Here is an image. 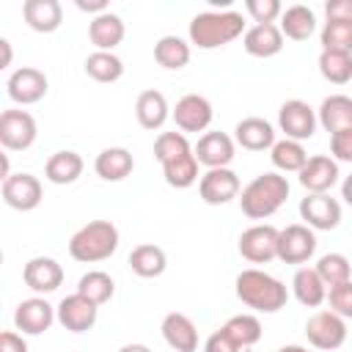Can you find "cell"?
I'll list each match as a JSON object with an SVG mask.
<instances>
[{
  "label": "cell",
  "mask_w": 352,
  "mask_h": 352,
  "mask_svg": "<svg viewBox=\"0 0 352 352\" xmlns=\"http://www.w3.org/2000/svg\"><path fill=\"white\" fill-rule=\"evenodd\" d=\"M82 168H85L82 157H80L77 151H69V148H66V151H55V154L47 160L44 176H47V182H52V184H72V182L80 179Z\"/></svg>",
  "instance_id": "31"
},
{
  "label": "cell",
  "mask_w": 352,
  "mask_h": 352,
  "mask_svg": "<svg viewBox=\"0 0 352 352\" xmlns=\"http://www.w3.org/2000/svg\"><path fill=\"white\" fill-rule=\"evenodd\" d=\"M292 292H294L297 302L305 305V308H316V305H322L327 300V286H324V280L319 278V272L314 267H300L294 272Z\"/></svg>",
  "instance_id": "29"
},
{
  "label": "cell",
  "mask_w": 352,
  "mask_h": 352,
  "mask_svg": "<svg viewBox=\"0 0 352 352\" xmlns=\"http://www.w3.org/2000/svg\"><path fill=\"white\" fill-rule=\"evenodd\" d=\"M316 124H319V118H316L314 107L308 102H302V99H289L278 110V126L289 140L302 143V140L314 138Z\"/></svg>",
  "instance_id": "9"
},
{
  "label": "cell",
  "mask_w": 352,
  "mask_h": 352,
  "mask_svg": "<svg viewBox=\"0 0 352 352\" xmlns=\"http://www.w3.org/2000/svg\"><path fill=\"white\" fill-rule=\"evenodd\" d=\"M173 121L182 132H204L212 124V102L201 94H184L173 107Z\"/></svg>",
  "instance_id": "17"
},
{
  "label": "cell",
  "mask_w": 352,
  "mask_h": 352,
  "mask_svg": "<svg viewBox=\"0 0 352 352\" xmlns=\"http://www.w3.org/2000/svg\"><path fill=\"white\" fill-rule=\"evenodd\" d=\"M47 74L41 69H33V66H19L16 72L8 74L6 80V91L11 96V102L16 104H36L47 96Z\"/></svg>",
  "instance_id": "11"
},
{
  "label": "cell",
  "mask_w": 352,
  "mask_h": 352,
  "mask_svg": "<svg viewBox=\"0 0 352 352\" xmlns=\"http://www.w3.org/2000/svg\"><path fill=\"white\" fill-rule=\"evenodd\" d=\"M94 170H96V176L104 179V182H121V179H126V176L135 170V160H132V154H129L126 148L110 146V148H104V151L96 154Z\"/></svg>",
  "instance_id": "27"
},
{
  "label": "cell",
  "mask_w": 352,
  "mask_h": 352,
  "mask_svg": "<svg viewBox=\"0 0 352 352\" xmlns=\"http://www.w3.org/2000/svg\"><path fill=\"white\" fill-rule=\"evenodd\" d=\"M154 157L162 165L165 182L176 190H187L198 182V160L184 132H160L154 140Z\"/></svg>",
  "instance_id": "1"
},
{
  "label": "cell",
  "mask_w": 352,
  "mask_h": 352,
  "mask_svg": "<svg viewBox=\"0 0 352 352\" xmlns=\"http://www.w3.org/2000/svg\"><path fill=\"white\" fill-rule=\"evenodd\" d=\"M297 176L308 192H330L341 173H338V162L330 154H314L308 157V162Z\"/></svg>",
  "instance_id": "18"
},
{
  "label": "cell",
  "mask_w": 352,
  "mask_h": 352,
  "mask_svg": "<svg viewBox=\"0 0 352 352\" xmlns=\"http://www.w3.org/2000/svg\"><path fill=\"white\" fill-rule=\"evenodd\" d=\"M135 116H138V124L143 129H160L168 121V116H170V107H168L165 94L162 91H154V88L143 91L138 96V102H135Z\"/></svg>",
  "instance_id": "28"
},
{
  "label": "cell",
  "mask_w": 352,
  "mask_h": 352,
  "mask_svg": "<svg viewBox=\"0 0 352 352\" xmlns=\"http://www.w3.org/2000/svg\"><path fill=\"white\" fill-rule=\"evenodd\" d=\"M118 250V228L110 220H91L69 239V256L82 264H96Z\"/></svg>",
  "instance_id": "5"
},
{
  "label": "cell",
  "mask_w": 352,
  "mask_h": 352,
  "mask_svg": "<svg viewBox=\"0 0 352 352\" xmlns=\"http://www.w3.org/2000/svg\"><path fill=\"white\" fill-rule=\"evenodd\" d=\"M278 352H311V349H305V346H297V344H289V346H280Z\"/></svg>",
  "instance_id": "51"
},
{
  "label": "cell",
  "mask_w": 352,
  "mask_h": 352,
  "mask_svg": "<svg viewBox=\"0 0 352 352\" xmlns=\"http://www.w3.org/2000/svg\"><path fill=\"white\" fill-rule=\"evenodd\" d=\"M55 314H58V322H60L69 333H85V330H91V327L96 324L99 305L91 302L88 297H82L80 292H74V294H69V297H63V300L58 302Z\"/></svg>",
  "instance_id": "15"
},
{
  "label": "cell",
  "mask_w": 352,
  "mask_h": 352,
  "mask_svg": "<svg viewBox=\"0 0 352 352\" xmlns=\"http://www.w3.org/2000/svg\"><path fill=\"white\" fill-rule=\"evenodd\" d=\"M77 8L99 16V14H107V0H77Z\"/></svg>",
  "instance_id": "47"
},
{
  "label": "cell",
  "mask_w": 352,
  "mask_h": 352,
  "mask_svg": "<svg viewBox=\"0 0 352 352\" xmlns=\"http://www.w3.org/2000/svg\"><path fill=\"white\" fill-rule=\"evenodd\" d=\"M245 33V19L239 11H204L190 22V44L198 50H217Z\"/></svg>",
  "instance_id": "3"
},
{
  "label": "cell",
  "mask_w": 352,
  "mask_h": 352,
  "mask_svg": "<svg viewBox=\"0 0 352 352\" xmlns=\"http://www.w3.org/2000/svg\"><path fill=\"white\" fill-rule=\"evenodd\" d=\"M0 352H28V344L19 333L14 330H3L0 333Z\"/></svg>",
  "instance_id": "46"
},
{
  "label": "cell",
  "mask_w": 352,
  "mask_h": 352,
  "mask_svg": "<svg viewBox=\"0 0 352 352\" xmlns=\"http://www.w3.org/2000/svg\"><path fill=\"white\" fill-rule=\"evenodd\" d=\"M242 47L253 58H272L283 50V33L278 25H253L245 30Z\"/></svg>",
  "instance_id": "24"
},
{
  "label": "cell",
  "mask_w": 352,
  "mask_h": 352,
  "mask_svg": "<svg viewBox=\"0 0 352 352\" xmlns=\"http://www.w3.org/2000/svg\"><path fill=\"white\" fill-rule=\"evenodd\" d=\"M316 253V234L305 223H292L280 228L278 239V258L283 264H305Z\"/></svg>",
  "instance_id": "10"
},
{
  "label": "cell",
  "mask_w": 352,
  "mask_h": 352,
  "mask_svg": "<svg viewBox=\"0 0 352 352\" xmlns=\"http://www.w3.org/2000/svg\"><path fill=\"white\" fill-rule=\"evenodd\" d=\"M289 198V182L280 173H261L256 176L239 195L242 214L250 220L272 217Z\"/></svg>",
  "instance_id": "4"
},
{
  "label": "cell",
  "mask_w": 352,
  "mask_h": 352,
  "mask_svg": "<svg viewBox=\"0 0 352 352\" xmlns=\"http://www.w3.org/2000/svg\"><path fill=\"white\" fill-rule=\"evenodd\" d=\"M316 118L330 135H336L341 129H352V96L333 94V96L322 99V104L316 110Z\"/></svg>",
  "instance_id": "26"
},
{
  "label": "cell",
  "mask_w": 352,
  "mask_h": 352,
  "mask_svg": "<svg viewBox=\"0 0 352 352\" xmlns=\"http://www.w3.org/2000/svg\"><path fill=\"white\" fill-rule=\"evenodd\" d=\"M38 126L28 110H3L0 113V143L8 151H25L36 143Z\"/></svg>",
  "instance_id": "8"
},
{
  "label": "cell",
  "mask_w": 352,
  "mask_h": 352,
  "mask_svg": "<svg viewBox=\"0 0 352 352\" xmlns=\"http://www.w3.org/2000/svg\"><path fill=\"white\" fill-rule=\"evenodd\" d=\"M154 60L162 69H184L190 63V44L179 36H162L154 44Z\"/></svg>",
  "instance_id": "35"
},
{
  "label": "cell",
  "mask_w": 352,
  "mask_h": 352,
  "mask_svg": "<svg viewBox=\"0 0 352 352\" xmlns=\"http://www.w3.org/2000/svg\"><path fill=\"white\" fill-rule=\"evenodd\" d=\"M204 352H239V346H236V344H234L223 330H214V333L206 338Z\"/></svg>",
  "instance_id": "45"
},
{
  "label": "cell",
  "mask_w": 352,
  "mask_h": 352,
  "mask_svg": "<svg viewBox=\"0 0 352 352\" xmlns=\"http://www.w3.org/2000/svg\"><path fill=\"white\" fill-rule=\"evenodd\" d=\"M305 338L314 349H322V352L338 349L346 341V319L333 311H316L305 322Z\"/></svg>",
  "instance_id": "6"
},
{
  "label": "cell",
  "mask_w": 352,
  "mask_h": 352,
  "mask_svg": "<svg viewBox=\"0 0 352 352\" xmlns=\"http://www.w3.org/2000/svg\"><path fill=\"white\" fill-rule=\"evenodd\" d=\"M160 330H162L165 344L173 352H195L198 349V330H195V322L187 314H179V311L165 314Z\"/></svg>",
  "instance_id": "21"
},
{
  "label": "cell",
  "mask_w": 352,
  "mask_h": 352,
  "mask_svg": "<svg viewBox=\"0 0 352 352\" xmlns=\"http://www.w3.org/2000/svg\"><path fill=\"white\" fill-rule=\"evenodd\" d=\"M327 302H330V311L344 316V319H352V278L338 283V286H330L327 289Z\"/></svg>",
  "instance_id": "42"
},
{
  "label": "cell",
  "mask_w": 352,
  "mask_h": 352,
  "mask_svg": "<svg viewBox=\"0 0 352 352\" xmlns=\"http://www.w3.org/2000/svg\"><path fill=\"white\" fill-rule=\"evenodd\" d=\"M124 36H126L124 19L113 11L94 16L91 25H88V38L99 52H113V47H118L124 41Z\"/></svg>",
  "instance_id": "23"
},
{
  "label": "cell",
  "mask_w": 352,
  "mask_h": 352,
  "mask_svg": "<svg viewBox=\"0 0 352 352\" xmlns=\"http://www.w3.org/2000/svg\"><path fill=\"white\" fill-rule=\"evenodd\" d=\"M195 160L209 170L228 168L234 160V138H228L226 132H204L195 143Z\"/></svg>",
  "instance_id": "20"
},
{
  "label": "cell",
  "mask_w": 352,
  "mask_h": 352,
  "mask_svg": "<svg viewBox=\"0 0 352 352\" xmlns=\"http://www.w3.org/2000/svg\"><path fill=\"white\" fill-rule=\"evenodd\" d=\"M129 267L135 275L140 278H160L168 267V256L160 245H151V242H143L138 248H132L129 253Z\"/></svg>",
  "instance_id": "32"
},
{
  "label": "cell",
  "mask_w": 352,
  "mask_h": 352,
  "mask_svg": "<svg viewBox=\"0 0 352 352\" xmlns=\"http://www.w3.org/2000/svg\"><path fill=\"white\" fill-rule=\"evenodd\" d=\"M77 292H80L82 297H88L91 302L104 305V302L116 294V280H113L107 272H102V270H91V272H85V275L77 280Z\"/></svg>",
  "instance_id": "37"
},
{
  "label": "cell",
  "mask_w": 352,
  "mask_h": 352,
  "mask_svg": "<svg viewBox=\"0 0 352 352\" xmlns=\"http://www.w3.org/2000/svg\"><path fill=\"white\" fill-rule=\"evenodd\" d=\"M55 319H58V314H55V308L44 297H28L14 311V324L25 336H41V333H47Z\"/></svg>",
  "instance_id": "16"
},
{
  "label": "cell",
  "mask_w": 352,
  "mask_h": 352,
  "mask_svg": "<svg viewBox=\"0 0 352 352\" xmlns=\"http://www.w3.org/2000/svg\"><path fill=\"white\" fill-rule=\"evenodd\" d=\"M245 11L256 25H275V19L283 14V6L278 0H248Z\"/></svg>",
  "instance_id": "41"
},
{
  "label": "cell",
  "mask_w": 352,
  "mask_h": 352,
  "mask_svg": "<svg viewBox=\"0 0 352 352\" xmlns=\"http://www.w3.org/2000/svg\"><path fill=\"white\" fill-rule=\"evenodd\" d=\"M41 182L33 173H11L3 179V201L16 212H30L41 204Z\"/></svg>",
  "instance_id": "14"
},
{
  "label": "cell",
  "mask_w": 352,
  "mask_h": 352,
  "mask_svg": "<svg viewBox=\"0 0 352 352\" xmlns=\"http://www.w3.org/2000/svg\"><path fill=\"white\" fill-rule=\"evenodd\" d=\"M300 217L314 231H333L341 223V204L330 192H308L300 201Z\"/></svg>",
  "instance_id": "12"
},
{
  "label": "cell",
  "mask_w": 352,
  "mask_h": 352,
  "mask_svg": "<svg viewBox=\"0 0 352 352\" xmlns=\"http://www.w3.org/2000/svg\"><path fill=\"white\" fill-rule=\"evenodd\" d=\"M198 192L204 204L223 206L239 195V176L231 168H212L198 179Z\"/></svg>",
  "instance_id": "13"
},
{
  "label": "cell",
  "mask_w": 352,
  "mask_h": 352,
  "mask_svg": "<svg viewBox=\"0 0 352 352\" xmlns=\"http://www.w3.org/2000/svg\"><path fill=\"white\" fill-rule=\"evenodd\" d=\"M341 198H344V201L352 206V173H349L344 182H341Z\"/></svg>",
  "instance_id": "48"
},
{
  "label": "cell",
  "mask_w": 352,
  "mask_h": 352,
  "mask_svg": "<svg viewBox=\"0 0 352 352\" xmlns=\"http://www.w3.org/2000/svg\"><path fill=\"white\" fill-rule=\"evenodd\" d=\"M278 239H280V231L275 226H267V223L250 226L239 234V256L248 258L250 264H267L278 258Z\"/></svg>",
  "instance_id": "7"
},
{
  "label": "cell",
  "mask_w": 352,
  "mask_h": 352,
  "mask_svg": "<svg viewBox=\"0 0 352 352\" xmlns=\"http://www.w3.org/2000/svg\"><path fill=\"white\" fill-rule=\"evenodd\" d=\"M270 160H272V165H275L278 170H283V173H300L302 165L308 162V154H305L302 143L283 138V140H275V146L270 148Z\"/></svg>",
  "instance_id": "33"
},
{
  "label": "cell",
  "mask_w": 352,
  "mask_h": 352,
  "mask_svg": "<svg viewBox=\"0 0 352 352\" xmlns=\"http://www.w3.org/2000/svg\"><path fill=\"white\" fill-rule=\"evenodd\" d=\"M278 28H280V33H283L286 38H292V41H308V38L314 36V30H316V16H314V11H311L308 6L297 3V6L283 8Z\"/></svg>",
  "instance_id": "30"
},
{
  "label": "cell",
  "mask_w": 352,
  "mask_h": 352,
  "mask_svg": "<svg viewBox=\"0 0 352 352\" xmlns=\"http://www.w3.org/2000/svg\"><path fill=\"white\" fill-rule=\"evenodd\" d=\"M314 270L319 272V278L324 280L327 289H330V286H338V283H344V280L352 278V261H349L344 253H324V256L316 261Z\"/></svg>",
  "instance_id": "39"
},
{
  "label": "cell",
  "mask_w": 352,
  "mask_h": 352,
  "mask_svg": "<svg viewBox=\"0 0 352 352\" xmlns=\"http://www.w3.org/2000/svg\"><path fill=\"white\" fill-rule=\"evenodd\" d=\"M319 72H322V77H324L327 82L344 85V82L352 80V55L322 50V52H319Z\"/></svg>",
  "instance_id": "38"
},
{
  "label": "cell",
  "mask_w": 352,
  "mask_h": 352,
  "mask_svg": "<svg viewBox=\"0 0 352 352\" xmlns=\"http://www.w3.org/2000/svg\"><path fill=\"white\" fill-rule=\"evenodd\" d=\"M234 143H239L248 151H264L275 146V129L267 118L248 116L234 126Z\"/></svg>",
  "instance_id": "22"
},
{
  "label": "cell",
  "mask_w": 352,
  "mask_h": 352,
  "mask_svg": "<svg viewBox=\"0 0 352 352\" xmlns=\"http://www.w3.org/2000/svg\"><path fill=\"white\" fill-rule=\"evenodd\" d=\"M324 16L327 22H352V0H327Z\"/></svg>",
  "instance_id": "44"
},
{
  "label": "cell",
  "mask_w": 352,
  "mask_h": 352,
  "mask_svg": "<svg viewBox=\"0 0 352 352\" xmlns=\"http://www.w3.org/2000/svg\"><path fill=\"white\" fill-rule=\"evenodd\" d=\"M22 16L36 33H55L63 22V8L58 0H25Z\"/></svg>",
  "instance_id": "25"
},
{
  "label": "cell",
  "mask_w": 352,
  "mask_h": 352,
  "mask_svg": "<svg viewBox=\"0 0 352 352\" xmlns=\"http://www.w3.org/2000/svg\"><path fill=\"white\" fill-rule=\"evenodd\" d=\"M234 286H236V297H239L248 308H253V311H258V314H275V311H280V308L286 305V300H289L286 283H280L275 275H270V272H264V270H256V267L242 270V272L236 275Z\"/></svg>",
  "instance_id": "2"
},
{
  "label": "cell",
  "mask_w": 352,
  "mask_h": 352,
  "mask_svg": "<svg viewBox=\"0 0 352 352\" xmlns=\"http://www.w3.org/2000/svg\"><path fill=\"white\" fill-rule=\"evenodd\" d=\"M330 157L336 162H352V129L330 135Z\"/></svg>",
  "instance_id": "43"
},
{
  "label": "cell",
  "mask_w": 352,
  "mask_h": 352,
  "mask_svg": "<svg viewBox=\"0 0 352 352\" xmlns=\"http://www.w3.org/2000/svg\"><path fill=\"white\" fill-rule=\"evenodd\" d=\"M0 47H3V69H8L11 66V44H8V38H0Z\"/></svg>",
  "instance_id": "49"
},
{
  "label": "cell",
  "mask_w": 352,
  "mask_h": 352,
  "mask_svg": "<svg viewBox=\"0 0 352 352\" xmlns=\"http://www.w3.org/2000/svg\"><path fill=\"white\" fill-rule=\"evenodd\" d=\"M220 330H223L239 349H248V346L258 344V338H261V322H258L253 314H236V316H231Z\"/></svg>",
  "instance_id": "34"
},
{
  "label": "cell",
  "mask_w": 352,
  "mask_h": 352,
  "mask_svg": "<svg viewBox=\"0 0 352 352\" xmlns=\"http://www.w3.org/2000/svg\"><path fill=\"white\" fill-rule=\"evenodd\" d=\"M85 74L96 82H116L124 74V60L116 52H91L85 58Z\"/></svg>",
  "instance_id": "36"
},
{
  "label": "cell",
  "mask_w": 352,
  "mask_h": 352,
  "mask_svg": "<svg viewBox=\"0 0 352 352\" xmlns=\"http://www.w3.org/2000/svg\"><path fill=\"white\" fill-rule=\"evenodd\" d=\"M22 280L36 294H50V292H55L63 283V267L55 258H50V256H36V258H30L25 264Z\"/></svg>",
  "instance_id": "19"
},
{
  "label": "cell",
  "mask_w": 352,
  "mask_h": 352,
  "mask_svg": "<svg viewBox=\"0 0 352 352\" xmlns=\"http://www.w3.org/2000/svg\"><path fill=\"white\" fill-rule=\"evenodd\" d=\"M319 41H322V50L352 55V22H324Z\"/></svg>",
  "instance_id": "40"
},
{
  "label": "cell",
  "mask_w": 352,
  "mask_h": 352,
  "mask_svg": "<svg viewBox=\"0 0 352 352\" xmlns=\"http://www.w3.org/2000/svg\"><path fill=\"white\" fill-rule=\"evenodd\" d=\"M118 352H151L146 344H124Z\"/></svg>",
  "instance_id": "50"
}]
</instances>
